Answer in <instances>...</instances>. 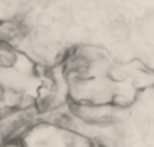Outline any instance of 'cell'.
<instances>
[{
    "instance_id": "obj_1",
    "label": "cell",
    "mask_w": 154,
    "mask_h": 147,
    "mask_svg": "<svg viewBox=\"0 0 154 147\" xmlns=\"http://www.w3.org/2000/svg\"><path fill=\"white\" fill-rule=\"evenodd\" d=\"M27 24H24L20 18H8L0 20V44L12 45L26 36Z\"/></svg>"
},
{
    "instance_id": "obj_2",
    "label": "cell",
    "mask_w": 154,
    "mask_h": 147,
    "mask_svg": "<svg viewBox=\"0 0 154 147\" xmlns=\"http://www.w3.org/2000/svg\"><path fill=\"white\" fill-rule=\"evenodd\" d=\"M108 32H109V36L115 42H124L130 36V26L127 24L126 20L114 17V18H111V21L108 24Z\"/></svg>"
},
{
    "instance_id": "obj_3",
    "label": "cell",
    "mask_w": 154,
    "mask_h": 147,
    "mask_svg": "<svg viewBox=\"0 0 154 147\" xmlns=\"http://www.w3.org/2000/svg\"><path fill=\"white\" fill-rule=\"evenodd\" d=\"M88 65L94 63V62H99L102 59H106V51L97 45H91V44H85V45H81L79 48L75 50Z\"/></svg>"
},
{
    "instance_id": "obj_4",
    "label": "cell",
    "mask_w": 154,
    "mask_h": 147,
    "mask_svg": "<svg viewBox=\"0 0 154 147\" xmlns=\"http://www.w3.org/2000/svg\"><path fill=\"white\" fill-rule=\"evenodd\" d=\"M17 59H18V51L12 45L0 44V69L14 68Z\"/></svg>"
},
{
    "instance_id": "obj_5",
    "label": "cell",
    "mask_w": 154,
    "mask_h": 147,
    "mask_svg": "<svg viewBox=\"0 0 154 147\" xmlns=\"http://www.w3.org/2000/svg\"><path fill=\"white\" fill-rule=\"evenodd\" d=\"M111 83H114V84H117V83H124L126 80H127V72L121 68V66H118V65H112L111 68H109V72H108V77H106Z\"/></svg>"
},
{
    "instance_id": "obj_6",
    "label": "cell",
    "mask_w": 154,
    "mask_h": 147,
    "mask_svg": "<svg viewBox=\"0 0 154 147\" xmlns=\"http://www.w3.org/2000/svg\"><path fill=\"white\" fill-rule=\"evenodd\" d=\"M150 147H154V144H151V146H150Z\"/></svg>"
}]
</instances>
